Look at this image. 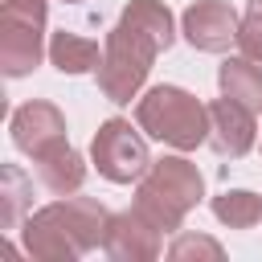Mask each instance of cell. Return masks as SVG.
I'll return each mask as SVG.
<instances>
[{"label": "cell", "mask_w": 262, "mask_h": 262, "mask_svg": "<svg viewBox=\"0 0 262 262\" xmlns=\"http://www.w3.org/2000/svg\"><path fill=\"white\" fill-rule=\"evenodd\" d=\"M49 61H53L61 74H90V70H98L102 53H98V41L61 29V33L49 37Z\"/></svg>", "instance_id": "13"}, {"label": "cell", "mask_w": 262, "mask_h": 262, "mask_svg": "<svg viewBox=\"0 0 262 262\" xmlns=\"http://www.w3.org/2000/svg\"><path fill=\"white\" fill-rule=\"evenodd\" d=\"M237 25L242 20H237V12L225 0H196L180 16V33L201 53H225L237 41Z\"/></svg>", "instance_id": "8"}, {"label": "cell", "mask_w": 262, "mask_h": 262, "mask_svg": "<svg viewBox=\"0 0 262 262\" xmlns=\"http://www.w3.org/2000/svg\"><path fill=\"white\" fill-rule=\"evenodd\" d=\"M160 233H164V229L131 205V209H123V213H111L102 250H106V258H115V262H156L160 250H164Z\"/></svg>", "instance_id": "7"}, {"label": "cell", "mask_w": 262, "mask_h": 262, "mask_svg": "<svg viewBox=\"0 0 262 262\" xmlns=\"http://www.w3.org/2000/svg\"><path fill=\"white\" fill-rule=\"evenodd\" d=\"M168 258H172V262H188V258L221 262L225 250H221V242H213V237H205V233H180V237L168 246Z\"/></svg>", "instance_id": "15"}, {"label": "cell", "mask_w": 262, "mask_h": 262, "mask_svg": "<svg viewBox=\"0 0 262 262\" xmlns=\"http://www.w3.org/2000/svg\"><path fill=\"white\" fill-rule=\"evenodd\" d=\"M8 131H12V143H16L25 156L37 160V156H45L49 147L66 143V115H61L53 102L33 98V102H25V106L12 111Z\"/></svg>", "instance_id": "9"}, {"label": "cell", "mask_w": 262, "mask_h": 262, "mask_svg": "<svg viewBox=\"0 0 262 262\" xmlns=\"http://www.w3.org/2000/svg\"><path fill=\"white\" fill-rule=\"evenodd\" d=\"M106 225H111V213L102 201L70 192L61 201L29 213L20 242H25V254L37 262H78L82 254H90L106 242Z\"/></svg>", "instance_id": "1"}, {"label": "cell", "mask_w": 262, "mask_h": 262, "mask_svg": "<svg viewBox=\"0 0 262 262\" xmlns=\"http://www.w3.org/2000/svg\"><path fill=\"white\" fill-rule=\"evenodd\" d=\"M33 168H37V180H41L53 196H70V192H78L82 180H86V160H82L70 143L49 147L45 156L33 160Z\"/></svg>", "instance_id": "11"}, {"label": "cell", "mask_w": 262, "mask_h": 262, "mask_svg": "<svg viewBox=\"0 0 262 262\" xmlns=\"http://www.w3.org/2000/svg\"><path fill=\"white\" fill-rule=\"evenodd\" d=\"M160 49H168V45H164L151 29H143V25L131 20V16H119V25L106 33L102 61H98V70H94L102 98H111V102H131V98L143 90V82H147L151 61H156Z\"/></svg>", "instance_id": "3"}, {"label": "cell", "mask_w": 262, "mask_h": 262, "mask_svg": "<svg viewBox=\"0 0 262 262\" xmlns=\"http://www.w3.org/2000/svg\"><path fill=\"white\" fill-rule=\"evenodd\" d=\"M201 196H205V176L184 156H160L135 180V209L151 217L164 233L180 229V221L201 205Z\"/></svg>", "instance_id": "2"}, {"label": "cell", "mask_w": 262, "mask_h": 262, "mask_svg": "<svg viewBox=\"0 0 262 262\" xmlns=\"http://www.w3.org/2000/svg\"><path fill=\"white\" fill-rule=\"evenodd\" d=\"M258 115L250 111V106H242V102H233V98H217L213 106H209V123H213V131H209V143H213V151L217 156H229V160H237V156H246L250 147H254V139H258V123H254Z\"/></svg>", "instance_id": "10"}, {"label": "cell", "mask_w": 262, "mask_h": 262, "mask_svg": "<svg viewBox=\"0 0 262 262\" xmlns=\"http://www.w3.org/2000/svg\"><path fill=\"white\" fill-rule=\"evenodd\" d=\"M90 160H94L98 176H106L111 184H135V180L151 168L147 143H143V135H139L127 119H106V123H98V131H94V139H90Z\"/></svg>", "instance_id": "6"}, {"label": "cell", "mask_w": 262, "mask_h": 262, "mask_svg": "<svg viewBox=\"0 0 262 262\" xmlns=\"http://www.w3.org/2000/svg\"><path fill=\"white\" fill-rule=\"evenodd\" d=\"M66 4H78V0H66Z\"/></svg>", "instance_id": "18"}, {"label": "cell", "mask_w": 262, "mask_h": 262, "mask_svg": "<svg viewBox=\"0 0 262 262\" xmlns=\"http://www.w3.org/2000/svg\"><path fill=\"white\" fill-rule=\"evenodd\" d=\"M0 180H4V192H0V196H4V225L12 229V225L20 221V205H25V188H29V180H25L20 168H12V164L0 172Z\"/></svg>", "instance_id": "17"}, {"label": "cell", "mask_w": 262, "mask_h": 262, "mask_svg": "<svg viewBox=\"0 0 262 262\" xmlns=\"http://www.w3.org/2000/svg\"><path fill=\"white\" fill-rule=\"evenodd\" d=\"M45 0H4L0 4V70L25 78L37 70L45 49Z\"/></svg>", "instance_id": "5"}, {"label": "cell", "mask_w": 262, "mask_h": 262, "mask_svg": "<svg viewBox=\"0 0 262 262\" xmlns=\"http://www.w3.org/2000/svg\"><path fill=\"white\" fill-rule=\"evenodd\" d=\"M237 49L254 61H262V0L246 4V16L237 25Z\"/></svg>", "instance_id": "16"}, {"label": "cell", "mask_w": 262, "mask_h": 262, "mask_svg": "<svg viewBox=\"0 0 262 262\" xmlns=\"http://www.w3.org/2000/svg\"><path fill=\"white\" fill-rule=\"evenodd\" d=\"M217 86L225 98L250 106L254 115H262V66L254 57H225L221 70H217Z\"/></svg>", "instance_id": "12"}, {"label": "cell", "mask_w": 262, "mask_h": 262, "mask_svg": "<svg viewBox=\"0 0 262 262\" xmlns=\"http://www.w3.org/2000/svg\"><path fill=\"white\" fill-rule=\"evenodd\" d=\"M213 217L229 229H250L262 221V196L246 188H225L221 196H213Z\"/></svg>", "instance_id": "14"}, {"label": "cell", "mask_w": 262, "mask_h": 262, "mask_svg": "<svg viewBox=\"0 0 262 262\" xmlns=\"http://www.w3.org/2000/svg\"><path fill=\"white\" fill-rule=\"evenodd\" d=\"M135 123L151 139H160V143H168L176 151L201 147L209 139V131H213L209 106L196 94H188L184 86H151L135 102Z\"/></svg>", "instance_id": "4"}]
</instances>
